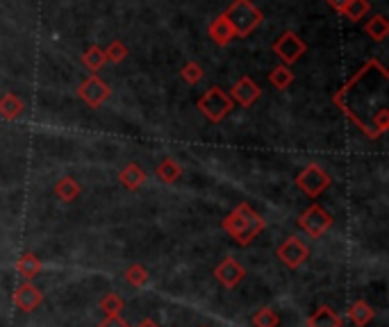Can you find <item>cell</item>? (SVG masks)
<instances>
[{"mask_svg": "<svg viewBox=\"0 0 389 327\" xmlns=\"http://www.w3.org/2000/svg\"><path fill=\"white\" fill-rule=\"evenodd\" d=\"M253 325L255 327H278L280 318L271 307H262L260 312L253 314Z\"/></svg>", "mask_w": 389, "mask_h": 327, "instance_id": "24", "label": "cell"}, {"mask_svg": "<svg viewBox=\"0 0 389 327\" xmlns=\"http://www.w3.org/2000/svg\"><path fill=\"white\" fill-rule=\"evenodd\" d=\"M101 309H103L107 316H119V312L123 309V298L116 296V293H107L101 300Z\"/></svg>", "mask_w": 389, "mask_h": 327, "instance_id": "27", "label": "cell"}, {"mask_svg": "<svg viewBox=\"0 0 389 327\" xmlns=\"http://www.w3.org/2000/svg\"><path fill=\"white\" fill-rule=\"evenodd\" d=\"M325 3H328L330 7H334V9H339L344 3H348V0H325Z\"/></svg>", "mask_w": 389, "mask_h": 327, "instance_id": "32", "label": "cell"}, {"mask_svg": "<svg viewBox=\"0 0 389 327\" xmlns=\"http://www.w3.org/2000/svg\"><path fill=\"white\" fill-rule=\"evenodd\" d=\"M137 327H160V325H157L155 321H150V318H143V321H141Z\"/></svg>", "mask_w": 389, "mask_h": 327, "instance_id": "31", "label": "cell"}, {"mask_svg": "<svg viewBox=\"0 0 389 327\" xmlns=\"http://www.w3.org/2000/svg\"><path fill=\"white\" fill-rule=\"evenodd\" d=\"M83 61H85V66L89 68V71H101L103 66H105V50L101 48V45H89V48L85 50V54H83Z\"/></svg>", "mask_w": 389, "mask_h": 327, "instance_id": "22", "label": "cell"}, {"mask_svg": "<svg viewBox=\"0 0 389 327\" xmlns=\"http://www.w3.org/2000/svg\"><path fill=\"white\" fill-rule=\"evenodd\" d=\"M298 223H301V227L312 239H316V236L325 234L332 227V216L321 205H310L298 218Z\"/></svg>", "mask_w": 389, "mask_h": 327, "instance_id": "6", "label": "cell"}, {"mask_svg": "<svg viewBox=\"0 0 389 327\" xmlns=\"http://www.w3.org/2000/svg\"><path fill=\"white\" fill-rule=\"evenodd\" d=\"M274 52L285 61V66H289V64H296L307 52V43L296 32H285L274 43Z\"/></svg>", "mask_w": 389, "mask_h": 327, "instance_id": "7", "label": "cell"}, {"mask_svg": "<svg viewBox=\"0 0 389 327\" xmlns=\"http://www.w3.org/2000/svg\"><path fill=\"white\" fill-rule=\"evenodd\" d=\"M278 257L283 259L289 268H298L301 263L307 261V257H310V248H307L305 241H301L298 236H289V239L278 248Z\"/></svg>", "mask_w": 389, "mask_h": 327, "instance_id": "9", "label": "cell"}, {"mask_svg": "<svg viewBox=\"0 0 389 327\" xmlns=\"http://www.w3.org/2000/svg\"><path fill=\"white\" fill-rule=\"evenodd\" d=\"M337 12L341 16H346L348 21H360V18H365L369 12V3L367 0H348V3H344Z\"/></svg>", "mask_w": 389, "mask_h": 327, "instance_id": "20", "label": "cell"}, {"mask_svg": "<svg viewBox=\"0 0 389 327\" xmlns=\"http://www.w3.org/2000/svg\"><path fill=\"white\" fill-rule=\"evenodd\" d=\"M98 327H130V325L125 323L121 316H107L105 321H103L101 325H98Z\"/></svg>", "mask_w": 389, "mask_h": 327, "instance_id": "30", "label": "cell"}, {"mask_svg": "<svg viewBox=\"0 0 389 327\" xmlns=\"http://www.w3.org/2000/svg\"><path fill=\"white\" fill-rule=\"evenodd\" d=\"M41 261L34 252H23L19 259H16V272L23 277V282H32L41 272Z\"/></svg>", "mask_w": 389, "mask_h": 327, "instance_id": "13", "label": "cell"}, {"mask_svg": "<svg viewBox=\"0 0 389 327\" xmlns=\"http://www.w3.org/2000/svg\"><path fill=\"white\" fill-rule=\"evenodd\" d=\"M374 316H376V312L371 309V305L365 303V300H358V303H353V305L348 307V318H351V323L358 325V327L369 325L371 321H374Z\"/></svg>", "mask_w": 389, "mask_h": 327, "instance_id": "17", "label": "cell"}, {"mask_svg": "<svg viewBox=\"0 0 389 327\" xmlns=\"http://www.w3.org/2000/svg\"><path fill=\"white\" fill-rule=\"evenodd\" d=\"M307 327H341V316L332 307L323 305L307 318Z\"/></svg>", "mask_w": 389, "mask_h": 327, "instance_id": "14", "label": "cell"}, {"mask_svg": "<svg viewBox=\"0 0 389 327\" xmlns=\"http://www.w3.org/2000/svg\"><path fill=\"white\" fill-rule=\"evenodd\" d=\"M183 175V166L176 159H164L157 166V177L164 182V184H174V182Z\"/></svg>", "mask_w": 389, "mask_h": 327, "instance_id": "21", "label": "cell"}, {"mask_svg": "<svg viewBox=\"0 0 389 327\" xmlns=\"http://www.w3.org/2000/svg\"><path fill=\"white\" fill-rule=\"evenodd\" d=\"M232 107H234L232 98L219 87H212L207 94L201 96V100H198V109H201V114L210 118L212 123H221L223 118L232 112Z\"/></svg>", "mask_w": 389, "mask_h": 327, "instance_id": "4", "label": "cell"}, {"mask_svg": "<svg viewBox=\"0 0 389 327\" xmlns=\"http://www.w3.org/2000/svg\"><path fill=\"white\" fill-rule=\"evenodd\" d=\"M225 18H228V23L232 25L234 36H241V39L248 36L262 21H264V16H262V12L250 3V0H234L228 12H225Z\"/></svg>", "mask_w": 389, "mask_h": 327, "instance_id": "3", "label": "cell"}, {"mask_svg": "<svg viewBox=\"0 0 389 327\" xmlns=\"http://www.w3.org/2000/svg\"><path fill=\"white\" fill-rule=\"evenodd\" d=\"M344 114L371 139L389 127V73L378 59H371L332 96Z\"/></svg>", "mask_w": 389, "mask_h": 327, "instance_id": "1", "label": "cell"}, {"mask_svg": "<svg viewBox=\"0 0 389 327\" xmlns=\"http://www.w3.org/2000/svg\"><path fill=\"white\" fill-rule=\"evenodd\" d=\"M23 103L21 98H16L14 94H5L0 98V116L7 118V121H14V118H19L23 112Z\"/></svg>", "mask_w": 389, "mask_h": 327, "instance_id": "18", "label": "cell"}, {"mask_svg": "<svg viewBox=\"0 0 389 327\" xmlns=\"http://www.w3.org/2000/svg\"><path fill=\"white\" fill-rule=\"evenodd\" d=\"M183 78H185V82H189V85H198V82L203 80V68L198 66L196 61H189L183 68Z\"/></svg>", "mask_w": 389, "mask_h": 327, "instance_id": "29", "label": "cell"}, {"mask_svg": "<svg viewBox=\"0 0 389 327\" xmlns=\"http://www.w3.org/2000/svg\"><path fill=\"white\" fill-rule=\"evenodd\" d=\"M260 87L255 85V82H253L248 75H243V78H239L237 82H234V87L230 89V98H232V103H239L241 107H250L253 103H255V100L260 98Z\"/></svg>", "mask_w": 389, "mask_h": 327, "instance_id": "12", "label": "cell"}, {"mask_svg": "<svg viewBox=\"0 0 389 327\" xmlns=\"http://www.w3.org/2000/svg\"><path fill=\"white\" fill-rule=\"evenodd\" d=\"M110 87L105 85V82L96 75V73H92V75H89L83 85L78 87V96L85 100V103L89 105V107H98V105H103L107 98H110Z\"/></svg>", "mask_w": 389, "mask_h": 327, "instance_id": "8", "label": "cell"}, {"mask_svg": "<svg viewBox=\"0 0 389 327\" xmlns=\"http://www.w3.org/2000/svg\"><path fill=\"white\" fill-rule=\"evenodd\" d=\"M269 80H271V85H274L276 89L283 91V89H287L294 82V73L289 71V66H276L274 71H271Z\"/></svg>", "mask_w": 389, "mask_h": 327, "instance_id": "25", "label": "cell"}, {"mask_svg": "<svg viewBox=\"0 0 389 327\" xmlns=\"http://www.w3.org/2000/svg\"><path fill=\"white\" fill-rule=\"evenodd\" d=\"M221 225H223V230L228 232L239 245H248V243H253V239H255L262 230H264L267 223H264V218H262L250 205L241 203L223 218Z\"/></svg>", "mask_w": 389, "mask_h": 327, "instance_id": "2", "label": "cell"}, {"mask_svg": "<svg viewBox=\"0 0 389 327\" xmlns=\"http://www.w3.org/2000/svg\"><path fill=\"white\" fill-rule=\"evenodd\" d=\"M105 50V59L107 61H123L125 59V54H128V48H125L123 45V41H112L110 45H107V48H103Z\"/></svg>", "mask_w": 389, "mask_h": 327, "instance_id": "28", "label": "cell"}, {"mask_svg": "<svg viewBox=\"0 0 389 327\" xmlns=\"http://www.w3.org/2000/svg\"><path fill=\"white\" fill-rule=\"evenodd\" d=\"M330 182L332 177L321 166H316V164H307V166L296 175V187L303 189L310 198L321 196L323 191L330 187Z\"/></svg>", "mask_w": 389, "mask_h": 327, "instance_id": "5", "label": "cell"}, {"mask_svg": "<svg viewBox=\"0 0 389 327\" xmlns=\"http://www.w3.org/2000/svg\"><path fill=\"white\" fill-rule=\"evenodd\" d=\"M43 303V293L32 284V282H21L14 291V305L21 312H34Z\"/></svg>", "mask_w": 389, "mask_h": 327, "instance_id": "11", "label": "cell"}, {"mask_svg": "<svg viewBox=\"0 0 389 327\" xmlns=\"http://www.w3.org/2000/svg\"><path fill=\"white\" fill-rule=\"evenodd\" d=\"M55 196L62 203H71V200H76L80 196V184L73 177H62L55 184Z\"/></svg>", "mask_w": 389, "mask_h": 327, "instance_id": "19", "label": "cell"}, {"mask_svg": "<svg viewBox=\"0 0 389 327\" xmlns=\"http://www.w3.org/2000/svg\"><path fill=\"white\" fill-rule=\"evenodd\" d=\"M207 32H210L212 41L219 43V45L230 43L232 36H234V30H232V25L228 23V18H225V14H221L219 18H214V21L210 23V27H207Z\"/></svg>", "mask_w": 389, "mask_h": 327, "instance_id": "15", "label": "cell"}, {"mask_svg": "<svg viewBox=\"0 0 389 327\" xmlns=\"http://www.w3.org/2000/svg\"><path fill=\"white\" fill-rule=\"evenodd\" d=\"M367 34L371 36L374 41H385V36L389 34V23L385 16H374L371 21L367 23Z\"/></svg>", "mask_w": 389, "mask_h": 327, "instance_id": "23", "label": "cell"}, {"mask_svg": "<svg viewBox=\"0 0 389 327\" xmlns=\"http://www.w3.org/2000/svg\"><path fill=\"white\" fill-rule=\"evenodd\" d=\"M125 279H128L132 286H143V284H148V270L143 268L141 263H132V266L125 270Z\"/></svg>", "mask_w": 389, "mask_h": 327, "instance_id": "26", "label": "cell"}, {"mask_svg": "<svg viewBox=\"0 0 389 327\" xmlns=\"http://www.w3.org/2000/svg\"><path fill=\"white\" fill-rule=\"evenodd\" d=\"M243 275H246V268H243L241 263L237 259H232V257H225L214 270V277L219 279L225 289H234L243 279Z\"/></svg>", "mask_w": 389, "mask_h": 327, "instance_id": "10", "label": "cell"}, {"mask_svg": "<svg viewBox=\"0 0 389 327\" xmlns=\"http://www.w3.org/2000/svg\"><path fill=\"white\" fill-rule=\"evenodd\" d=\"M119 180L128 191H137L143 182H146V173H143V168L139 166V164H128V166L121 170Z\"/></svg>", "mask_w": 389, "mask_h": 327, "instance_id": "16", "label": "cell"}]
</instances>
